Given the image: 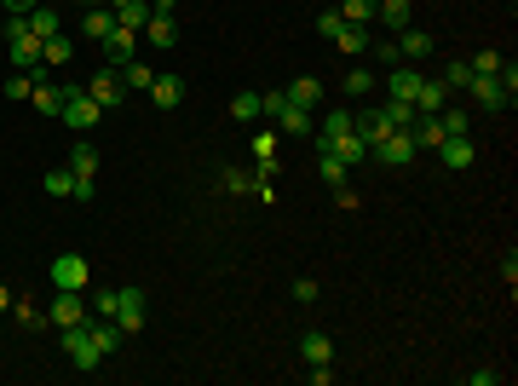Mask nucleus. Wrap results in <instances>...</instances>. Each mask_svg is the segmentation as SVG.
Instances as JSON below:
<instances>
[{
    "label": "nucleus",
    "mask_w": 518,
    "mask_h": 386,
    "mask_svg": "<svg viewBox=\"0 0 518 386\" xmlns=\"http://www.w3.org/2000/svg\"><path fill=\"white\" fill-rule=\"evenodd\" d=\"M6 52H12V69H41L46 58H41V35L29 29V18H6Z\"/></svg>",
    "instance_id": "nucleus-1"
},
{
    "label": "nucleus",
    "mask_w": 518,
    "mask_h": 386,
    "mask_svg": "<svg viewBox=\"0 0 518 386\" xmlns=\"http://www.w3.org/2000/svg\"><path fill=\"white\" fill-rule=\"evenodd\" d=\"M69 133H93L98 122H104V104L93 99L86 87H64V116H58Z\"/></svg>",
    "instance_id": "nucleus-2"
},
{
    "label": "nucleus",
    "mask_w": 518,
    "mask_h": 386,
    "mask_svg": "<svg viewBox=\"0 0 518 386\" xmlns=\"http://www.w3.org/2000/svg\"><path fill=\"white\" fill-rule=\"evenodd\" d=\"M86 318H93V306H86V294H76V288H58L53 306H46V323H58V329H81Z\"/></svg>",
    "instance_id": "nucleus-3"
},
{
    "label": "nucleus",
    "mask_w": 518,
    "mask_h": 386,
    "mask_svg": "<svg viewBox=\"0 0 518 386\" xmlns=\"http://www.w3.org/2000/svg\"><path fill=\"white\" fill-rule=\"evenodd\" d=\"M46 277H53V288H76V294H86V288H93V265H86L81 254H58Z\"/></svg>",
    "instance_id": "nucleus-4"
},
{
    "label": "nucleus",
    "mask_w": 518,
    "mask_h": 386,
    "mask_svg": "<svg viewBox=\"0 0 518 386\" xmlns=\"http://www.w3.org/2000/svg\"><path fill=\"white\" fill-rule=\"evenodd\" d=\"M415 156H421V144H415V133H386V139L375 144V162H380V167H409Z\"/></svg>",
    "instance_id": "nucleus-5"
},
{
    "label": "nucleus",
    "mask_w": 518,
    "mask_h": 386,
    "mask_svg": "<svg viewBox=\"0 0 518 386\" xmlns=\"http://www.w3.org/2000/svg\"><path fill=\"white\" fill-rule=\"evenodd\" d=\"M64 358L76 369H98V364H104V352H98L93 334H86V323H81V329H64Z\"/></svg>",
    "instance_id": "nucleus-6"
},
{
    "label": "nucleus",
    "mask_w": 518,
    "mask_h": 386,
    "mask_svg": "<svg viewBox=\"0 0 518 386\" xmlns=\"http://www.w3.org/2000/svg\"><path fill=\"white\" fill-rule=\"evenodd\" d=\"M133 58H139V29H121L116 23V29L104 35V64L121 69V64H133Z\"/></svg>",
    "instance_id": "nucleus-7"
},
{
    "label": "nucleus",
    "mask_w": 518,
    "mask_h": 386,
    "mask_svg": "<svg viewBox=\"0 0 518 386\" xmlns=\"http://www.w3.org/2000/svg\"><path fill=\"white\" fill-rule=\"evenodd\" d=\"M438 162L449 167V173H466V167L478 162V144H473V133H461V139H443V144H438Z\"/></svg>",
    "instance_id": "nucleus-8"
},
{
    "label": "nucleus",
    "mask_w": 518,
    "mask_h": 386,
    "mask_svg": "<svg viewBox=\"0 0 518 386\" xmlns=\"http://www.w3.org/2000/svg\"><path fill=\"white\" fill-rule=\"evenodd\" d=\"M466 92H473V99L484 104V110H513V104H518V99H513L507 87H501L496 76H473V81H466Z\"/></svg>",
    "instance_id": "nucleus-9"
},
{
    "label": "nucleus",
    "mask_w": 518,
    "mask_h": 386,
    "mask_svg": "<svg viewBox=\"0 0 518 386\" xmlns=\"http://www.w3.org/2000/svg\"><path fill=\"white\" fill-rule=\"evenodd\" d=\"M352 133H357V139H363L368 144V150H375V144L380 139H386V116H380V104H368V110H352Z\"/></svg>",
    "instance_id": "nucleus-10"
},
{
    "label": "nucleus",
    "mask_w": 518,
    "mask_h": 386,
    "mask_svg": "<svg viewBox=\"0 0 518 386\" xmlns=\"http://www.w3.org/2000/svg\"><path fill=\"white\" fill-rule=\"evenodd\" d=\"M432 52H438V41H432L426 29H415V23L398 29V58H403V64H421V58H432Z\"/></svg>",
    "instance_id": "nucleus-11"
},
{
    "label": "nucleus",
    "mask_w": 518,
    "mask_h": 386,
    "mask_svg": "<svg viewBox=\"0 0 518 386\" xmlns=\"http://www.w3.org/2000/svg\"><path fill=\"white\" fill-rule=\"evenodd\" d=\"M116 323H121V334H139V329H144V288H121Z\"/></svg>",
    "instance_id": "nucleus-12"
},
{
    "label": "nucleus",
    "mask_w": 518,
    "mask_h": 386,
    "mask_svg": "<svg viewBox=\"0 0 518 386\" xmlns=\"http://www.w3.org/2000/svg\"><path fill=\"white\" fill-rule=\"evenodd\" d=\"M443 104H449V87H443V76H421V87H415V110H421V116H438Z\"/></svg>",
    "instance_id": "nucleus-13"
},
{
    "label": "nucleus",
    "mask_w": 518,
    "mask_h": 386,
    "mask_svg": "<svg viewBox=\"0 0 518 386\" xmlns=\"http://www.w3.org/2000/svg\"><path fill=\"white\" fill-rule=\"evenodd\" d=\"M86 92H93V99L104 104V110H116V104L127 99V87H121V76H116V69H109V64H104V69H98V76H93V87H86Z\"/></svg>",
    "instance_id": "nucleus-14"
},
{
    "label": "nucleus",
    "mask_w": 518,
    "mask_h": 386,
    "mask_svg": "<svg viewBox=\"0 0 518 386\" xmlns=\"http://www.w3.org/2000/svg\"><path fill=\"white\" fill-rule=\"evenodd\" d=\"M415 87H421V69H415V64H392L386 99H409V104H415Z\"/></svg>",
    "instance_id": "nucleus-15"
},
{
    "label": "nucleus",
    "mask_w": 518,
    "mask_h": 386,
    "mask_svg": "<svg viewBox=\"0 0 518 386\" xmlns=\"http://www.w3.org/2000/svg\"><path fill=\"white\" fill-rule=\"evenodd\" d=\"M282 92H288V104H300V110H317V104H323V81L317 76H294Z\"/></svg>",
    "instance_id": "nucleus-16"
},
{
    "label": "nucleus",
    "mask_w": 518,
    "mask_h": 386,
    "mask_svg": "<svg viewBox=\"0 0 518 386\" xmlns=\"http://www.w3.org/2000/svg\"><path fill=\"white\" fill-rule=\"evenodd\" d=\"M312 133H317V150H335V139L352 133V110H328L323 127H312Z\"/></svg>",
    "instance_id": "nucleus-17"
},
{
    "label": "nucleus",
    "mask_w": 518,
    "mask_h": 386,
    "mask_svg": "<svg viewBox=\"0 0 518 386\" xmlns=\"http://www.w3.org/2000/svg\"><path fill=\"white\" fill-rule=\"evenodd\" d=\"M300 358L305 364H335V341H328L323 329H305L300 334Z\"/></svg>",
    "instance_id": "nucleus-18"
},
{
    "label": "nucleus",
    "mask_w": 518,
    "mask_h": 386,
    "mask_svg": "<svg viewBox=\"0 0 518 386\" xmlns=\"http://www.w3.org/2000/svg\"><path fill=\"white\" fill-rule=\"evenodd\" d=\"M179 99H184V81L179 76H156L150 81V104H156V110H179Z\"/></svg>",
    "instance_id": "nucleus-19"
},
{
    "label": "nucleus",
    "mask_w": 518,
    "mask_h": 386,
    "mask_svg": "<svg viewBox=\"0 0 518 386\" xmlns=\"http://www.w3.org/2000/svg\"><path fill=\"white\" fill-rule=\"evenodd\" d=\"M380 116H386V127H392V133H409L421 110H415L409 99H380Z\"/></svg>",
    "instance_id": "nucleus-20"
},
{
    "label": "nucleus",
    "mask_w": 518,
    "mask_h": 386,
    "mask_svg": "<svg viewBox=\"0 0 518 386\" xmlns=\"http://www.w3.org/2000/svg\"><path fill=\"white\" fill-rule=\"evenodd\" d=\"M81 29H86V41H93V46H104V35L116 29V12H109V6H86V23H81Z\"/></svg>",
    "instance_id": "nucleus-21"
},
{
    "label": "nucleus",
    "mask_w": 518,
    "mask_h": 386,
    "mask_svg": "<svg viewBox=\"0 0 518 386\" xmlns=\"http://www.w3.org/2000/svg\"><path fill=\"white\" fill-rule=\"evenodd\" d=\"M271 122H277L282 133H300V139H305V133L317 127V122H312V110H300V104H282V110L271 116Z\"/></svg>",
    "instance_id": "nucleus-22"
},
{
    "label": "nucleus",
    "mask_w": 518,
    "mask_h": 386,
    "mask_svg": "<svg viewBox=\"0 0 518 386\" xmlns=\"http://www.w3.org/2000/svg\"><path fill=\"white\" fill-rule=\"evenodd\" d=\"M69 173H76V179H98V150L86 139H76V150H69Z\"/></svg>",
    "instance_id": "nucleus-23"
},
{
    "label": "nucleus",
    "mask_w": 518,
    "mask_h": 386,
    "mask_svg": "<svg viewBox=\"0 0 518 386\" xmlns=\"http://www.w3.org/2000/svg\"><path fill=\"white\" fill-rule=\"evenodd\" d=\"M116 76H121V87H127V92H150L156 69H150V64H139V58H133V64H121Z\"/></svg>",
    "instance_id": "nucleus-24"
},
{
    "label": "nucleus",
    "mask_w": 518,
    "mask_h": 386,
    "mask_svg": "<svg viewBox=\"0 0 518 386\" xmlns=\"http://www.w3.org/2000/svg\"><path fill=\"white\" fill-rule=\"evenodd\" d=\"M29 104H35V110H41V116H64V87H53V81H41V87L29 92Z\"/></svg>",
    "instance_id": "nucleus-25"
},
{
    "label": "nucleus",
    "mask_w": 518,
    "mask_h": 386,
    "mask_svg": "<svg viewBox=\"0 0 518 386\" xmlns=\"http://www.w3.org/2000/svg\"><path fill=\"white\" fill-rule=\"evenodd\" d=\"M335 46H340L345 58H363L368 52V29H363V23H345V29L335 35Z\"/></svg>",
    "instance_id": "nucleus-26"
},
{
    "label": "nucleus",
    "mask_w": 518,
    "mask_h": 386,
    "mask_svg": "<svg viewBox=\"0 0 518 386\" xmlns=\"http://www.w3.org/2000/svg\"><path fill=\"white\" fill-rule=\"evenodd\" d=\"M386 29H409L415 23V12H409V0H380V12H375Z\"/></svg>",
    "instance_id": "nucleus-27"
},
{
    "label": "nucleus",
    "mask_w": 518,
    "mask_h": 386,
    "mask_svg": "<svg viewBox=\"0 0 518 386\" xmlns=\"http://www.w3.org/2000/svg\"><path fill=\"white\" fill-rule=\"evenodd\" d=\"M41 58H46V69H53V64H69V58H76L69 35H64V29H58V35H46V41H41Z\"/></svg>",
    "instance_id": "nucleus-28"
},
{
    "label": "nucleus",
    "mask_w": 518,
    "mask_h": 386,
    "mask_svg": "<svg viewBox=\"0 0 518 386\" xmlns=\"http://www.w3.org/2000/svg\"><path fill=\"white\" fill-rule=\"evenodd\" d=\"M340 18L345 23H363V29H368V23H375V12H380V0H340Z\"/></svg>",
    "instance_id": "nucleus-29"
},
{
    "label": "nucleus",
    "mask_w": 518,
    "mask_h": 386,
    "mask_svg": "<svg viewBox=\"0 0 518 386\" xmlns=\"http://www.w3.org/2000/svg\"><path fill=\"white\" fill-rule=\"evenodd\" d=\"M368 92H375V69L352 64V69H345V99H368Z\"/></svg>",
    "instance_id": "nucleus-30"
},
{
    "label": "nucleus",
    "mask_w": 518,
    "mask_h": 386,
    "mask_svg": "<svg viewBox=\"0 0 518 386\" xmlns=\"http://www.w3.org/2000/svg\"><path fill=\"white\" fill-rule=\"evenodd\" d=\"M415 144H421V150H438V144H443V127H438V116H415Z\"/></svg>",
    "instance_id": "nucleus-31"
},
{
    "label": "nucleus",
    "mask_w": 518,
    "mask_h": 386,
    "mask_svg": "<svg viewBox=\"0 0 518 386\" xmlns=\"http://www.w3.org/2000/svg\"><path fill=\"white\" fill-rule=\"evenodd\" d=\"M116 23H121V29H144V23H150V0H127V6H116Z\"/></svg>",
    "instance_id": "nucleus-32"
},
{
    "label": "nucleus",
    "mask_w": 518,
    "mask_h": 386,
    "mask_svg": "<svg viewBox=\"0 0 518 386\" xmlns=\"http://www.w3.org/2000/svg\"><path fill=\"white\" fill-rule=\"evenodd\" d=\"M144 35H150L156 46H179V23H173V18H156V12H150V23H144Z\"/></svg>",
    "instance_id": "nucleus-33"
},
{
    "label": "nucleus",
    "mask_w": 518,
    "mask_h": 386,
    "mask_svg": "<svg viewBox=\"0 0 518 386\" xmlns=\"http://www.w3.org/2000/svg\"><path fill=\"white\" fill-rule=\"evenodd\" d=\"M259 92H237V99H231V122H259Z\"/></svg>",
    "instance_id": "nucleus-34"
},
{
    "label": "nucleus",
    "mask_w": 518,
    "mask_h": 386,
    "mask_svg": "<svg viewBox=\"0 0 518 386\" xmlns=\"http://www.w3.org/2000/svg\"><path fill=\"white\" fill-rule=\"evenodd\" d=\"M335 156H340L345 167H357V162H363V156H368V144L357 139V133H345V139H335Z\"/></svg>",
    "instance_id": "nucleus-35"
},
{
    "label": "nucleus",
    "mask_w": 518,
    "mask_h": 386,
    "mask_svg": "<svg viewBox=\"0 0 518 386\" xmlns=\"http://www.w3.org/2000/svg\"><path fill=\"white\" fill-rule=\"evenodd\" d=\"M29 29H35V35H41V41H46V35H58V29H64V23H58V12H53V6H35V12H29Z\"/></svg>",
    "instance_id": "nucleus-36"
},
{
    "label": "nucleus",
    "mask_w": 518,
    "mask_h": 386,
    "mask_svg": "<svg viewBox=\"0 0 518 386\" xmlns=\"http://www.w3.org/2000/svg\"><path fill=\"white\" fill-rule=\"evenodd\" d=\"M317 167H323V179H328V185H345V173H352V167H345L335 150H317Z\"/></svg>",
    "instance_id": "nucleus-37"
},
{
    "label": "nucleus",
    "mask_w": 518,
    "mask_h": 386,
    "mask_svg": "<svg viewBox=\"0 0 518 386\" xmlns=\"http://www.w3.org/2000/svg\"><path fill=\"white\" fill-rule=\"evenodd\" d=\"M466 64H473V76H496V69L507 64V58H501L496 46H484V52H473V58H466Z\"/></svg>",
    "instance_id": "nucleus-38"
},
{
    "label": "nucleus",
    "mask_w": 518,
    "mask_h": 386,
    "mask_svg": "<svg viewBox=\"0 0 518 386\" xmlns=\"http://www.w3.org/2000/svg\"><path fill=\"white\" fill-rule=\"evenodd\" d=\"M121 306V288H93V318H116Z\"/></svg>",
    "instance_id": "nucleus-39"
},
{
    "label": "nucleus",
    "mask_w": 518,
    "mask_h": 386,
    "mask_svg": "<svg viewBox=\"0 0 518 386\" xmlns=\"http://www.w3.org/2000/svg\"><path fill=\"white\" fill-rule=\"evenodd\" d=\"M69 190H76V173H69V167H53V173H46V197H69Z\"/></svg>",
    "instance_id": "nucleus-40"
},
{
    "label": "nucleus",
    "mask_w": 518,
    "mask_h": 386,
    "mask_svg": "<svg viewBox=\"0 0 518 386\" xmlns=\"http://www.w3.org/2000/svg\"><path fill=\"white\" fill-rule=\"evenodd\" d=\"M219 185H225L231 197H248V190H254V173H242V167H225V179H219Z\"/></svg>",
    "instance_id": "nucleus-41"
},
{
    "label": "nucleus",
    "mask_w": 518,
    "mask_h": 386,
    "mask_svg": "<svg viewBox=\"0 0 518 386\" xmlns=\"http://www.w3.org/2000/svg\"><path fill=\"white\" fill-rule=\"evenodd\" d=\"M340 29H345V18H340L335 6H328V12H317V35H323V41H335Z\"/></svg>",
    "instance_id": "nucleus-42"
},
{
    "label": "nucleus",
    "mask_w": 518,
    "mask_h": 386,
    "mask_svg": "<svg viewBox=\"0 0 518 386\" xmlns=\"http://www.w3.org/2000/svg\"><path fill=\"white\" fill-rule=\"evenodd\" d=\"M254 162H277V133H254Z\"/></svg>",
    "instance_id": "nucleus-43"
},
{
    "label": "nucleus",
    "mask_w": 518,
    "mask_h": 386,
    "mask_svg": "<svg viewBox=\"0 0 518 386\" xmlns=\"http://www.w3.org/2000/svg\"><path fill=\"white\" fill-rule=\"evenodd\" d=\"M12 311H18V323H23V329H41V306H29V300H12Z\"/></svg>",
    "instance_id": "nucleus-44"
},
{
    "label": "nucleus",
    "mask_w": 518,
    "mask_h": 386,
    "mask_svg": "<svg viewBox=\"0 0 518 386\" xmlns=\"http://www.w3.org/2000/svg\"><path fill=\"white\" fill-rule=\"evenodd\" d=\"M368 58H375V64H403V58H398V41H386V46H375V41H368Z\"/></svg>",
    "instance_id": "nucleus-45"
},
{
    "label": "nucleus",
    "mask_w": 518,
    "mask_h": 386,
    "mask_svg": "<svg viewBox=\"0 0 518 386\" xmlns=\"http://www.w3.org/2000/svg\"><path fill=\"white\" fill-rule=\"evenodd\" d=\"M93 190H98L93 179H76V190H69V202H81V208H93Z\"/></svg>",
    "instance_id": "nucleus-46"
},
{
    "label": "nucleus",
    "mask_w": 518,
    "mask_h": 386,
    "mask_svg": "<svg viewBox=\"0 0 518 386\" xmlns=\"http://www.w3.org/2000/svg\"><path fill=\"white\" fill-rule=\"evenodd\" d=\"M305 381H312V386H335V369H328V364H312V369H305Z\"/></svg>",
    "instance_id": "nucleus-47"
},
{
    "label": "nucleus",
    "mask_w": 518,
    "mask_h": 386,
    "mask_svg": "<svg viewBox=\"0 0 518 386\" xmlns=\"http://www.w3.org/2000/svg\"><path fill=\"white\" fill-rule=\"evenodd\" d=\"M0 6H6V18H29V12L41 6V0H0Z\"/></svg>",
    "instance_id": "nucleus-48"
},
{
    "label": "nucleus",
    "mask_w": 518,
    "mask_h": 386,
    "mask_svg": "<svg viewBox=\"0 0 518 386\" xmlns=\"http://www.w3.org/2000/svg\"><path fill=\"white\" fill-rule=\"evenodd\" d=\"M294 300H300V306H312V300H317V283H312V277H300V283H294Z\"/></svg>",
    "instance_id": "nucleus-49"
},
{
    "label": "nucleus",
    "mask_w": 518,
    "mask_h": 386,
    "mask_svg": "<svg viewBox=\"0 0 518 386\" xmlns=\"http://www.w3.org/2000/svg\"><path fill=\"white\" fill-rule=\"evenodd\" d=\"M150 12H156V18H173V12H179V0H150Z\"/></svg>",
    "instance_id": "nucleus-50"
},
{
    "label": "nucleus",
    "mask_w": 518,
    "mask_h": 386,
    "mask_svg": "<svg viewBox=\"0 0 518 386\" xmlns=\"http://www.w3.org/2000/svg\"><path fill=\"white\" fill-rule=\"evenodd\" d=\"M0 311H12V288L6 283H0Z\"/></svg>",
    "instance_id": "nucleus-51"
}]
</instances>
